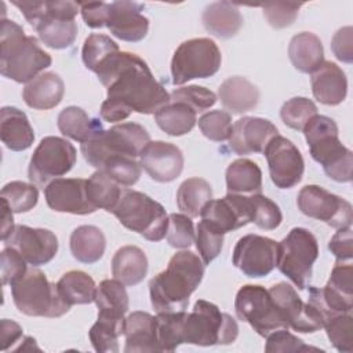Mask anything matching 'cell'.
<instances>
[{
  "instance_id": "6da1fadb",
  "label": "cell",
  "mask_w": 353,
  "mask_h": 353,
  "mask_svg": "<svg viewBox=\"0 0 353 353\" xmlns=\"http://www.w3.org/2000/svg\"><path fill=\"white\" fill-rule=\"evenodd\" d=\"M95 74L108 91L99 109L105 121H123L132 112L154 114L170 103V94L137 54L119 51L110 55Z\"/></svg>"
},
{
  "instance_id": "7a4b0ae2",
  "label": "cell",
  "mask_w": 353,
  "mask_h": 353,
  "mask_svg": "<svg viewBox=\"0 0 353 353\" xmlns=\"http://www.w3.org/2000/svg\"><path fill=\"white\" fill-rule=\"evenodd\" d=\"M204 266L201 258L192 251L174 254L167 268L149 281L153 309L157 313L185 310L192 292L203 280Z\"/></svg>"
},
{
  "instance_id": "3957f363",
  "label": "cell",
  "mask_w": 353,
  "mask_h": 353,
  "mask_svg": "<svg viewBox=\"0 0 353 353\" xmlns=\"http://www.w3.org/2000/svg\"><path fill=\"white\" fill-rule=\"evenodd\" d=\"M52 63L36 37L17 22L3 18L0 28V73L17 83H29Z\"/></svg>"
},
{
  "instance_id": "277c9868",
  "label": "cell",
  "mask_w": 353,
  "mask_h": 353,
  "mask_svg": "<svg viewBox=\"0 0 353 353\" xmlns=\"http://www.w3.org/2000/svg\"><path fill=\"white\" fill-rule=\"evenodd\" d=\"M25 19L33 26L39 39L50 48L63 50L70 47L77 36L74 18L80 11V3L74 1H28L12 0Z\"/></svg>"
},
{
  "instance_id": "5b68a950",
  "label": "cell",
  "mask_w": 353,
  "mask_h": 353,
  "mask_svg": "<svg viewBox=\"0 0 353 353\" xmlns=\"http://www.w3.org/2000/svg\"><path fill=\"white\" fill-rule=\"evenodd\" d=\"M302 131L313 160L323 167L327 176L335 182H350L353 153L339 141L336 123L328 116L316 114Z\"/></svg>"
},
{
  "instance_id": "8992f818",
  "label": "cell",
  "mask_w": 353,
  "mask_h": 353,
  "mask_svg": "<svg viewBox=\"0 0 353 353\" xmlns=\"http://www.w3.org/2000/svg\"><path fill=\"white\" fill-rule=\"evenodd\" d=\"M10 285L15 307L26 316L61 317L70 309L59 295L57 284L48 281L47 276L36 266L28 268Z\"/></svg>"
},
{
  "instance_id": "52a82bcc",
  "label": "cell",
  "mask_w": 353,
  "mask_h": 353,
  "mask_svg": "<svg viewBox=\"0 0 353 353\" xmlns=\"http://www.w3.org/2000/svg\"><path fill=\"white\" fill-rule=\"evenodd\" d=\"M110 212L124 228L149 241H160L167 234L168 215L164 207L142 192L123 189Z\"/></svg>"
},
{
  "instance_id": "ba28073f",
  "label": "cell",
  "mask_w": 353,
  "mask_h": 353,
  "mask_svg": "<svg viewBox=\"0 0 353 353\" xmlns=\"http://www.w3.org/2000/svg\"><path fill=\"white\" fill-rule=\"evenodd\" d=\"M237 321L205 299H197L183 321V343L197 346L230 345L237 339Z\"/></svg>"
},
{
  "instance_id": "9c48e42d",
  "label": "cell",
  "mask_w": 353,
  "mask_h": 353,
  "mask_svg": "<svg viewBox=\"0 0 353 353\" xmlns=\"http://www.w3.org/2000/svg\"><path fill=\"white\" fill-rule=\"evenodd\" d=\"M150 135L138 123H121L103 130L95 138L81 143L85 161L99 170L101 164L112 156L139 157L142 149L149 143Z\"/></svg>"
},
{
  "instance_id": "30bf717a",
  "label": "cell",
  "mask_w": 353,
  "mask_h": 353,
  "mask_svg": "<svg viewBox=\"0 0 353 353\" xmlns=\"http://www.w3.org/2000/svg\"><path fill=\"white\" fill-rule=\"evenodd\" d=\"M317 256L319 244L314 234L305 228H292L279 243L276 266L299 290H305Z\"/></svg>"
},
{
  "instance_id": "8fae6325",
  "label": "cell",
  "mask_w": 353,
  "mask_h": 353,
  "mask_svg": "<svg viewBox=\"0 0 353 353\" xmlns=\"http://www.w3.org/2000/svg\"><path fill=\"white\" fill-rule=\"evenodd\" d=\"M222 62L216 43L207 37L190 39L178 46L171 59V76L175 85H182L193 79L214 76Z\"/></svg>"
},
{
  "instance_id": "7c38bea8",
  "label": "cell",
  "mask_w": 353,
  "mask_h": 353,
  "mask_svg": "<svg viewBox=\"0 0 353 353\" xmlns=\"http://www.w3.org/2000/svg\"><path fill=\"white\" fill-rule=\"evenodd\" d=\"M76 148L65 138L46 137L34 149L28 176L33 185L46 188L51 181L68 174L76 164Z\"/></svg>"
},
{
  "instance_id": "4fadbf2b",
  "label": "cell",
  "mask_w": 353,
  "mask_h": 353,
  "mask_svg": "<svg viewBox=\"0 0 353 353\" xmlns=\"http://www.w3.org/2000/svg\"><path fill=\"white\" fill-rule=\"evenodd\" d=\"M234 310L241 321L248 323L254 331L263 338L276 330H288L269 290L262 285H243L236 294Z\"/></svg>"
},
{
  "instance_id": "5bb4252c",
  "label": "cell",
  "mask_w": 353,
  "mask_h": 353,
  "mask_svg": "<svg viewBox=\"0 0 353 353\" xmlns=\"http://www.w3.org/2000/svg\"><path fill=\"white\" fill-rule=\"evenodd\" d=\"M307 302L313 305L325 321L341 313H350L353 309V268L336 262L327 284L323 288L309 287Z\"/></svg>"
},
{
  "instance_id": "9a60e30c",
  "label": "cell",
  "mask_w": 353,
  "mask_h": 353,
  "mask_svg": "<svg viewBox=\"0 0 353 353\" xmlns=\"http://www.w3.org/2000/svg\"><path fill=\"white\" fill-rule=\"evenodd\" d=\"M296 204L303 215L323 221L331 228L343 229L352 226V204L319 185L303 186L296 196Z\"/></svg>"
},
{
  "instance_id": "2e32d148",
  "label": "cell",
  "mask_w": 353,
  "mask_h": 353,
  "mask_svg": "<svg viewBox=\"0 0 353 353\" xmlns=\"http://www.w3.org/2000/svg\"><path fill=\"white\" fill-rule=\"evenodd\" d=\"M277 252V241L259 234H245L236 243L232 262L245 276L259 279L276 268Z\"/></svg>"
},
{
  "instance_id": "e0dca14e",
  "label": "cell",
  "mask_w": 353,
  "mask_h": 353,
  "mask_svg": "<svg viewBox=\"0 0 353 353\" xmlns=\"http://www.w3.org/2000/svg\"><path fill=\"white\" fill-rule=\"evenodd\" d=\"M263 154L268 161L272 182L279 189H291L303 176L305 161L299 149L280 134L270 139Z\"/></svg>"
},
{
  "instance_id": "ac0fdd59",
  "label": "cell",
  "mask_w": 353,
  "mask_h": 353,
  "mask_svg": "<svg viewBox=\"0 0 353 353\" xmlns=\"http://www.w3.org/2000/svg\"><path fill=\"white\" fill-rule=\"evenodd\" d=\"M269 294L288 328L307 334L316 332L324 327V319L319 310L309 302L305 303L288 283L280 281L272 285Z\"/></svg>"
},
{
  "instance_id": "d6986e66",
  "label": "cell",
  "mask_w": 353,
  "mask_h": 353,
  "mask_svg": "<svg viewBox=\"0 0 353 353\" xmlns=\"http://www.w3.org/2000/svg\"><path fill=\"white\" fill-rule=\"evenodd\" d=\"M3 243L6 247L18 251L32 266L48 263L58 252L57 236L43 228L15 225L11 234Z\"/></svg>"
},
{
  "instance_id": "ffe728a7",
  "label": "cell",
  "mask_w": 353,
  "mask_h": 353,
  "mask_svg": "<svg viewBox=\"0 0 353 353\" xmlns=\"http://www.w3.org/2000/svg\"><path fill=\"white\" fill-rule=\"evenodd\" d=\"M200 218L222 234L240 229L252 221L250 196L228 193L222 199H211L203 207Z\"/></svg>"
},
{
  "instance_id": "44dd1931",
  "label": "cell",
  "mask_w": 353,
  "mask_h": 353,
  "mask_svg": "<svg viewBox=\"0 0 353 353\" xmlns=\"http://www.w3.org/2000/svg\"><path fill=\"white\" fill-rule=\"evenodd\" d=\"M87 179L83 178H57L43 190L47 205L57 212L73 215H87L97 211L90 203L85 189Z\"/></svg>"
},
{
  "instance_id": "7402d4cb",
  "label": "cell",
  "mask_w": 353,
  "mask_h": 353,
  "mask_svg": "<svg viewBox=\"0 0 353 353\" xmlns=\"http://www.w3.org/2000/svg\"><path fill=\"white\" fill-rule=\"evenodd\" d=\"M139 163L153 181L168 183L175 181L183 170V153L174 143L149 141L139 154Z\"/></svg>"
},
{
  "instance_id": "603a6c76",
  "label": "cell",
  "mask_w": 353,
  "mask_h": 353,
  "mask_svg": "<svg viewBox=\"0 0 353 353\" xmlns=\"http://www.w3.org/2000/svg\"><path fill=\"white\" fill-rule=\"evenodd\" d=\"M143 4L135 1H113L108 4V17L105 26L109 32L130 43L141 41L149 30V19L142 14Z\"/></svg>"
},
{
  "instance_id": "cb8c5ba5",
  "label": "cell",
  "mask_w": 353,
  "mask_h": 353,
  "mask_svg": "<svg viewBox=\"0 0 353 353\" xmlns=\"http://www.w3.org/2000/svg\"><path fill=\"white\" fill-rule=\"evenodd\" d=\"M279 135L277 127L268 119L244 116L234 121L232 135L228 139L229 148L236 154L263 153L272 138Z\"/></svg>"
},
{
  "instance_id": "d4e9b609",
  "label": "cell",
  "mask_w": 353,
  "mask_h": 353,
  "mask_svg": "<svg viewBox=\"0 0 353 353\" xmlns=\"http://www.w3.org/2000/svg\"><path fill=\"white\" fill-rule=\"evenodd\" d=\"M313 97L323 105L335 106L345 101L347 79L345 72L331 61H324L310 77Z\"/></svg>"
},
{
  "instance_id": "484cf974",
  "label": "cell",
  "mask_w": 353,
  "mask_h": 353,
  "mask_svg": "<svg viewBox=\"0 0 353 353\" xmlns=\"http://www.w3.org/2000/svg\"><path fill=\"white\" fill-rule=\"evenodd\" d=\"M65 94L63 80L55 72H43L23 87L25 103L37 110H48L59 105Z\"/></svg>"
},
{
  "instance_id": "4316f807",
  "label": "cell",
  "mask_w": 353,
  "mask_h": 353,
  "mask_svg": "<svg viewBox=\"0 0 353 353\" xmlns=\"http://www.w3.org/2000/svg\"><path fill=\"white\" fill-rule=\"evenodd\" d=\"M0 138L4 146L12 152H22L34 141L33 128L26 114L14 106H3L0 110Z\"/></svg>"
},
{
  "instance_id": "83f0119b",
  "label": "cell",
  "mask_w": 353,
  "mask_h": 353,
  "mask_svg": "<svg viewBox=\"0 0 353 353\" xmlns=\"http://www.w3.org/2000/svg\"><path fill=\"white\" fill-rule=\"evenodd\" d=\"M124 336L125 353L160 352L156 336V319L148 312L137 310L127 316Z\"/></svg>"
},
{
  "instance_id": "f1b7e54d",
  "label": "cell",
  "mask_w": 353,
  "mask_h": 353,
  "mask_svg": "<svg viewBox=\"0 0 353 353\" xmlns=\"http://www.w3.org/2000/svg\"><path fill=\"white\" fill-rule=\"evenodd\" d=\"M201 22L208 33L221 39H229L241 29L243 15L236 4L215 1L204 8Z\"/></svg>"
},
{
  "instance_id": "f546056e",
  "label": "cell",
  "mask_w": 353,
  "mask_h": 353,
  "mask_svg": "<svg viewBox=\"0 0 353 353\" xmlns=\"http://www.w3.org/2000/svg\"><path fill=\"white\" fill-rule=\"evenodd\" d=\"M218 97L225 109L241 114L256 108L259 90L255 84L241 76L228 77L218 88Z\"/></svg>"
},
{
  "instance_id": "4dcf8cb0",
  "label": "cell",
  "mask_w": 353,
  "mask_h": 353,
  "mask_svg": "<svg viewBox=\"0 0 353 353\" xmlns=\"http://www.w3.org/2000/svg\"><path fill=\"white\" fill-rule=\"evenodd\" d=\"M148 273L146 254L137 245L119 248L112 258V274L124 285L139 284Z\"/></svg>"
},
{
  "instance_id": "1f68e13d",
  "label": "cell",
  "mask_w": 353,
  "mask_h": 353,
  "mask_svg": "<svg viewBox=\"0 0 353 353\" xmlns=\"http://www.w3.org/2000/svg\"><path fill=\"white\" fill-rule=\"evenodd\" d=\"M288 57L296 70L312 74L324 62L321 40L312 32H301L291 39Z\"/></svg>"
},
{
  "instance_id": "d6a6232c",
  "label": "cell",
  "mask_w": 353,
  "mask_h": 353,
  "mask_svg": "<svg viewBox=\"0 0 353 353\" xmlns=\"http://www.w3.org/2000/svg\"><path fill=\"white\" fill-rule=\"evenodd\" d=\"M58 130L62 135L80 143L88 142L103 131L99 120L92 119L79 106H68L61 110L57 119Z\"/></svg>"
},
{
  "instance_id": "836d02e7",
  "label": "cell",
  "mask_w": 353,
  "mask_h": 353,
  "mask_svg": "<svg viewBox=\"0 0 353 353\" xmlns=\"http://www.w3.org/2000/svg\"><path fill=\"white\" fill-rule=\"evenodd\" d=\"M228 193L258 194L262 190V171L256 163L250 159H237L232 161L225 174Z\"/></svg>"
},
{
  "instance_id": "e575fe53",
  "label": "cell",
  "mask_w": 353,
  "mask_h": 353,
  "mask_svg": "<svg viewBox=\"0 0 353 353\" xmlns=\"http://www.w3.org/2000/svg\"><path fill=\"white\" fill-rule=\"evenodd\" d=\"M70 252L81 263L99 261L106 248V239L102 230L92 225L77 226L70 234Z\"/></svg>"
},
{
  "instance_id": "d590c367",
  "label": "cell",
  "mask_w": 353,
  "mask_h": 353,
  "mask_svg": "<svg viewBox=\"0 0 353 353\" xmlns=\"http://www.w3.org/2000/svg\"><path fill=\"white\" fill-rule=\"evenodd\" d=\"M156 124L171 137L189 134L197 123V113L186 103L171 102L154 113Z\"/></svg>"
},
{
  "instance_id": "8d00e7d4",
  "label": "cell",
  "mask_w": 353,
  "mask_h": 353,
  "mask_svg": "<svg viewBox=\"0 0 353 353\" xmlns=\"http://www.w3.org/2000/svg\"><path fill=\"white\" fill-rule=\"evenodd\" d=\"M62 299L69 305H87L94 302L97 285L90 274L81 270H69L57 281Z\"/></svg>"
},
{
  "instance_id": "74e56055",
  "label": "cell",
  "mask_w": 353,
  "mask_h": 353,
  "mask_svg": "<svg viewBox=\"0 0 353 353\" xmlns=\"http://www.w3.org/2000/svg\"><path fill=\"white\" fill-rule=\"evenodd\" d=\"M94 302L98 307V316L108 317H124L130 306L125 287L116 279L102 280L97 285Z\"/></svg>"
},
{
  "instance_id": "f35d334b",
  "label": "cell",
  "mask_w": 353,
  "mask_h": 353,
  "mask_svg": "<svg viewBox=\"0 0 353 353\" xmlns=\"http://www.w3.org/2000/svg\"><path fill=\"white\" fill-rule=\"evenodd\" d=\"M212 199L211 185L199 176L185 179L176 192L178 208L190 218L200 216L203 207Z\"/></svg>"
},
{
  "instance_id": "ab89813d",
  "label": "cell",
  "mask_w": 353,
  "mask_h": 353,
  "mask_svg": "<svg viewBox=\"0 0 353 353\" xmlns=\"http://www.w3.org/2000/svg\"><path fill=\"white\" fill-rule=\"evenodd\" d=\"M124 317L98 316V320L88 331V336L94 349L99 353H117L119 338L124 335Z\"/></svg>"
},
{
  "instance_id": "60d3db41",
  "label": "cell",
  "mask_w": 353,
  "mask_h": 353,
  "mask_svg": "<svg viewBox=\"0 0 353 353\" xmlns=\"http://www.w3.org/2000/svg\"><path fill=\"white\" fill-rule=\"evenodd\" d=\"M85 189L90 203L97 210L103 208L108 212H110L112 208L116 205L123 190L117 182H114L109 175L99 170H97L87 179Z\"/></svg>"
},
{
  "instance_id": "b9f144b4",
  "label": "cell",
  "mask_w": 353,
  "mask_h": 353,
  "mask_svg": "<svg viewBox=\"0 0 353 353\" xmlns=\"http://www.w3.org/2000/svg\"><path fill=\"white\" fill-rule=\"evenodd\" d=\"M186 312H161L156 319V336L160 352H174L183 343V321Z\"/></svg>"
},
{
  "instance_id": "7bdbcfd3",
  "label": "cell",
  "mask_w": 353,
  "mask_h": 353,
  "mask_svg": "<svg viewBox=\"0 0 353 353\" xmlns=\"http://www.w3.org/2000/svg\"><path fill=\"white\" fill-rule=\"evenodd\" d=\"M120 48L109 36L92 33L90 34L81 48V59L87 69L95 73V70L113 54L119 52Z\"/></svg>"
},
{
  "instance_id": "ee69618b",
  "label": "cell",
  "mask_w": 353,
  "mask_h": 353,
  "mask_svg": "<svg viewBox=\"0 0 353 353\" xmlns=\"http://www.w3.org/2000/svg\"><path fill=\"white\" fill-rule=\"evenodd\" d=\"M99 171H103L120 186L128 188L138 182L142 167L141 163L134 157L112 156L101 164Z\"/></svg>"
},
{
  "instance_id": "f6af8a7d",
  "label": "cell",
  "mask_w": 353,
  "mask_h": 353,
  "mask_svg": "<svg viewBox=\"0 0 353 353\" xmlns=\"http://www.w3.org/2000/svg\"><path fill=\"white\" fill-rule=\"evenodd\" d=\"M0 196L7 201L12 212H28L39 200V190L36 185L26 183L22 181H12L3 186Z\"/></svg>"
},
{
  "instance_id": "bcb514c9",
  "label": "cell",
  "mask_w": 353,
  "mask_h": 353,
  "mask_svg": "<svg viewBox=\"0 0 353 353\" xmlns=\"http://www.w3.org/2000/svg\"><path fill=\"white\" fill-rule=\"evenodd\" d=\"M316 114V103L305 97H294L284 102L280 109V117L283 123L296 131H302L306 123Z\"/></svg>"
},
{
  "instance_id": "7dc6e473",
  "label": "cell",
  "mask_w": 353,
  "mask_h": 353,
  "mask_svg": "<svg viewBox=\"0 0 353 353\" xmlns=\"http://www.w3.org/2000/svg\"><path fill=\"white\" fill-rule=\"evenodd\" d=\"M332 346L342 353H350L353 349V317L350 313H341L330 317L324 327Z\"/></svg>"
},
{
  "instance_id": "c3c4849f",
  "label": "cell",
  "mask_w": 353,
  "mask_h": 353,
  "mask_svg": "<svg viewBox=\"0 0 353 353\" xmlns=\"http://www.w3.org/2000/svg\"><path fill=\"white\" fill-rule=\"evenodd\" d=\"M201 134L214 142L228 141L232 135V116L225 110H211L204 113L199 120Z\"/></svg>"
},
{
  "instance_id": "681fc988",
  "label": "cell",
  "mask_w": 353,
  "mask_h": 353,
  "mask_svg": "<svg viewBox=\"0 0 353 353\" xmlns=\"http://www.w3.org/2000/svg\"><path fill=\"white\" fill-rule=\"evenodd\" d=\"M251 208H252V221L258 228L263 230H273L280 226L283 221V214L280 207L270 200L269 197L258 193L250 194Z\"/></svg>"
},
{
  "instance_id": "f907efd6",
  "label": "cell",
  "mask_w": 353,
  "mask_h": 353,
  "mask_svg": "<svg viewBox=\"0 0 353 353\" xmlns=\"http://www.w3.org/2000/svg\"><path fill=\"white\" fill-rule=\"evenodd\" d=\"M194 243L203 263L210 265L221 254L223 234L212 228L208 222L201 219L196 228Z\"/></svg>"
},
{
  "instance_id": "816d5d0a",
  "label": "cell",
  "mask_w": 353,
  "mask_h": 353,
  "mask_svg": "<svg viewBox=\"0 0 353 353\" xmlns=\"http://www.w3.org/2000/svg\"><path fill=\"white\" fill-rule=\"evenodd\" d=\"M196 232L193 221L186 214H170L165 239L174 248H189L194 243Z\"/></svg>"
},
{
  "instance_id": "f5cc1de1",
  "label": "cell",
  "mask_w": 353,
  "mask_h": 353,
  "mask_svg": "<svg viewBox=\"0 0 353 353\" xmlns=\"http://www.w3.org/2000/svg\"><path fill=\"white\" fill-rule=\"evenodd\" d=\"M171 102H182L189 105L196 113L204 112L215 105L216 95L201 85H188L174 90L170 94Z\"/></svg>"
},
{
  "instance_id": "db71d44e",
  "label": "cell",
  "mask_w": 353,
  "mask_h": 353,
  "mask_svg": "<svg viewBox=\"0 0 353 353\" xmlns=\"http://www.w3.org/2000/svg\"><path fill=\"white\" fill-rule=\"evenodd\" d=\"M301 3H288V1H273L265 3L262 6L263 17L268 23L274 29H283L294 23L298 17Z\"/></svg>"
},
{
  "instance_id": "11a10c76",
  "label": "cell",
  "mask_w": 353,
  "mask_h": 353,
  "mask_svg": "<svg viewBox=\"0 0 353 353\" xmlns=\"http://www.w3.org/2000/svg\"><path fill=\"white\" fill-rule=\"evenodd\" d=\"M307 350H319L317 347H312L303 343L302 339L287 331V328H280L270 332L266 336L265 352L277 353V352H307Z\"/></svg>"
},
{
  "instance_id": "9f6ffc18",
  "label": "cell",
  "mask_w": 353,
  "mask_h": 353,
  "mask_svg": "<svg viewBox=\"0 0 353 353\" xmlns=\"http://www.w3.org/2000/svg\"><path fill=\"white\" fill-rule=\"evenodd\" d=\"M26 261L23 256L14 248L4 247L0 254V266H1V283L3 285L12 284L19 279L28 269Z\"/></svg>"
},
{
  "instance_id": "6f0895ef",
  "label": "cell",
  "mask_w": 353,
  "mask_h": 353,
  "mask_svg": "<svg viewBox=\"0 0 353 353\" xmlns=\"http://www.w3.org/2000/svg\"><path fill=\"white\" fill-rule=\"evenodd\" d=\"M330 251L336 258V262H346L353 258V237L352 226L338 229L328 243Z\"/></svg>"
},
{
  "instance_id": "680465c9",
  "label": "cell",
  "mask_w": 353,
  "mask_h": 353,
  "mask_svg": "<svg viewBox=\"0 0 353 353\" xmlns=\"http://www.w3.org/2000/svg\"><path fill=\"white\" fill-rule=\"evenodd\" d=\"M331 50L336 59L345 63L353 61V29L352 26L341 28L331 40Z\"/></svg>"
},
{
  "instance_id": "91938a15",
  "label": "cell",
  "mask_w": 353,
  "mask_h": 353,
  "mask_svg": "<svg viewBox=\"0 0 353 353\" xmlns=\"http://www.w3.org/2000/svg\"><path fill=\"white\" fill-rule=\"evenodd\" d=\"M108 4L105 1L97 3H80V12L83 21L88 28L97 29L105 26L106 17H108Z\"/></svg>"
},
{
  "instance_id": "94428289",
  "label": "cell",
  "mask_w": 353,
  "mask_h": 353,
  "mask_svg": "<svg viewBox=\"0 0 353 353\" xmlns=\"http://www.w3.org/2000/svg\"><path fill=\"white\" fill-rule=\"evenodd\" d=\"M23 330L22 327L8 319H3L0 321V341H1V350H8L10 346H12L15 342H18L22 338Z\"/></svg>"
},
{
  "instance_id": "6125c7cd",
  "label": "cell",
  "mask_w": 353,
  "mask_h": 353,
  "mask_svg": "<svg viewBox=\"0 0 353 353\" xmlns=\"http://www.w3.org/2000/svg\"><path fill=\"white\" fill-rule=\"evenodd\" d=\"M1 205H3V212H1V240L4 241L11 232L14 230V219H12V210L7 204L6 200L1 199Z\"/></svg>"
}]
</instances>
